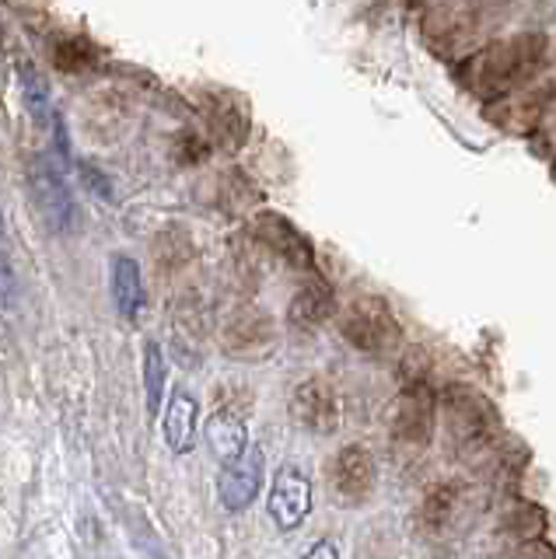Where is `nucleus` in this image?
<instances>
[{
    "instance_id": "obj_6",
    "label": "nucleus",
    "mask_w": 556,
    "mask_h": 559,
    "mask_svg": "<svg viewBox=\"0 0 556 559\" xmlns=\"http://www.w3.org/2000/svg\"><path fill=\"white\" fill-rule=\"evenodd\" d=\"M469 507V489L459 479L434 483L416 503V528L424 538H448L456 528H462Z\"/></svg>"
},
{
    "instance_id": "obj_12",
    "label": "nucleus",
    "mask_w": 556,
    "mask_h": 559,
    "mask_svg": "<svg viewBox=\"0 0 556 559\" xmlns=\"http://www.w3.org/2000/svg\"><path fill=\"white\" fill-rule=\"evenodd\" d=\"M162 433H165V444L176 451V454H189L197 448V437H200V406L193 395L176 392L168 399L165 416H162Z\"/></svg>"
},
{
    "instance_id": "obj_3",
    "label": "nucleus",
    "mask_w": 556,
    "mask_h": 559,
    "mask_svg": "<svg viewBox=\"0 0 556 559\" xmlns=\"http://www.w3.org/2000/svg\"><path fill=\"white\" fill-rule=\"evenodd\" d=\"M340 329L343 340L368 357H392L406 343L403 322L395 319L392 305L378 294H364L346 305L340 314Z\"/></svg>"
},
{
    "instance_id": "obj_14",
    "label": "nucleus",
    "mask_w": 556,
    "mask_h": 559,
    "mask_svg": "<svg viewBox=\"0 0 556 559\" xmlns=\"http://www.w3.org/2000/svg\"><path fill=\"white\" fill-rule=\"evenodd\" d=\"M203 441H206V448H211L214 459L224 465V462L238 459V454L249 448V427H246V419H241L238 413L217 409V413L206 416Z\"/></svg>"
},
{
    "instance_id": "obj_10",
    "label": "nucleus",
    "mask_w": 556,
    "mask_h": 559,
    "mask_svg": "<svg viewBox=\"0 0 556 559\" xmlns=\"http://www.w3.org/2000/svg\"><path fill=\"white\" fill-rule=\"evenodd\" d=\"M546 98H553V84L549 92L539 84H521L514 92L500 95V98H490V119H497L500 127H508L514 133H529L539 119L546 112Z\"/></svg>"
},
{
    "instance_id": "obj_7",
    "label": "nucleus",
    "mask_w": 556,
    "mask_h": 559,
    "mask_svg": "<svg viewBox=\"0 0 556 559\" xmlns=\"http://www.w3.org/2000/svg\"><path fill=\"white\" fill-rule=\"evenodd\" d=\"M267 483V459H263V448L249 444L238 459L224 462L221 476H217V500L224 511H246L252 507V500L259 497V489Z\"/></svg>"
},
{
    "instance_id": "obj_5",
    "label": "nucleus",
    "mask_w": 556,
    "mask_h": 559,
    "mask_svg": "<svg viewBox=\"0 0 556 559\" xmlns=\"http://www.w3.org/2000/svg\"><path fill=\"white\" fill-rule=\"evenodd\" d=\"M329 486H333L336 500L346 507L368 503L378 489V465L371 459V451L360 444L340 448L333 454V462H329Z\"/></svg>"
},
{
    "instance_id": "obj_1",
    "label": "nucleus",
    "mask_w": 556,
    "mask_h": 559,
    "mask_svg": "<svg viewBox=\"0 0 556 559\" xmlns=\"http://www.w3.org/2000/svg\"><path fill=\"white\" fill-rule=\"evenodd\" d=\"M546 35H511V39L490 43L486 49L473 52V57H465V63L459 67V78L469 92L483 98H500L514 92V87L535 81L539 70L546 67Z\"/></svg>"
},
{
    "instance_id": "obj_13",
    "label": "nucleus",
    "mask_w": 556,
    "mask_h": 559,
    "mask_svg": "<svg viewBox=\"0 0 556 559\" xmlns=\"http://www.w3.org/2000/svg\"><path fill=\"white\" fill-rule=\"evenodd\" d=\"M109 290H113V308L123 314L127 322H133L141 314L147 294H144V276L137 259L130 255H113L109 262Z\"/></svg>"
},
{
    "instance_id": "obj_8",
    "label": "nucleus",
    "mask_w": 556,
    "mask_h": 559,
    "mask_svg": "<svg viewBox=\"0 0 556 559\" xmlns=\"http://www.w3.org/2000/svg\"><path fill=\"white\" fill-rule=\"evenodd\" d=\"M267 511L273 518V524L281 532H294L301 528L311 514V479L305 476V468L298 465H281L276 476L270 483V500Z\"/></svg>"
},
{
    "instance_id": "obj_17",
    "label": "nucleus",
    "mask_w": 556,
    "mask_h": 559,
    "mask_svg": "<svg viewBox=\"0 0 556 559\" xmlns=\"http://www.w3.org/2000/svg\"><path fill=\"white\" fill-rule=\"evenodd\" d=\"M165 381H168V364L158 343H147L144 346V402H147V413L154 416L162 409V399H165Z\"/></svg>"
},
{
    "instance_id": "obj_15",
    "label": "nucleus",
    "mask_w": 556,
    "mask_h": 559,
    "mask_svg": "<svg viewBox=\"0 0 556 559\" xmlns=\"http://www.w3.org/2000/svg\"><path fill=\"white\" fill-rule=\"evenodd\" d=\"M336 311V301H333V290H329L322 280H311V284L294 297L291 305V322L298 329H319L329 314Z\"/></svg>"
},
{
    "instance_id": "obj_16",
    "label": "nucleus",
    "mask_w": 556,
    "mask_h": 559,
    "mask_svg": "<svg viewBox=\"0 0 556 559\" xmlns=\"http://www.w3.org/2000/svg\"><path fill=\"white\" fill-rule=\"evenodd\" d=\"M19 84H22V102H25L32 122H39V127H49L57 109H54V98H49L46 78L32 63H22L19 67Z\"/></svg>"
},
{
    "instance_id": "obj_20",
    "label": "nucleus",
    "mask_w": 556,
    "mask_h": 559,
    "mask_svg": "<svg viewBox=\"0 0 556 559\" xmlns=\"http://www.w3.org/2000/svg\"><path fill=\"white\" fill-rule=\"evenodd\" d=\"M308 556H311V559H316V556H329V559H336V556H340V546H336V542L322 538V542H316V546L308 549Z\"/></svg>"
},
{
    "instance_id": "obj_11",
    "label": "nucleus",
    "mask_w": 556,
    "mask_h": 559,
    "mask_svg": "<svg viewBox=\"0 0 556 559\" xmlns=\"http://www.w3.org/2000/svg\"><path fill=\"white\" fill-rule=\"evenodd\" d=\"M256 235L263 238L276 255H284L291 266L298 270H316V252H311L308 238L281 214H259L256 217Z\"/></svg>"
},
{
    "instance_id": "obj_4",
    "label": "nucleus",
    "mask_w": 556,
    "mask_h": 559,
    "mask_svg": "<svg viewBox=\"0 0 556 559\" xmlns=\"http://www.w3.org/2000/svg\"><path fill=\"white\" fill-rule=\"evenodd\" d=\"M28 197L36 214L54 235H67L74 227L78 206H74V192L67 186V168L57 162V154H39L36 162L28 165Z\"/></svg>"
},
{
    "instance_id": "obj_18",
    "label": "nucleus",
    "mask_w": 556,
    "mask_h": 559,
    "mask_svg": "<svg viewBox=\"0 0 556 559\" xmlns=\"http://www.w3.org/2000/svg\"><path fill=\"white\" fill-rule=\"evenodd\" d=\"M14 308H19V280H14L8 224H4V210H0V314H11Z\"/></svg>"
},
{
    "instance_id": "obj_19",
    "label": "nucleus",
    "mask_w": 556,
    "mask_h": 559,
    "mask_svg": "<svg viewBox=\"0 0 556 559\" xmlns=\"http://www.w3.org/2000/svg\"><path fill=\"white\" fill-rule=\"evenodd\" d=\"M84 182H88V189L95 186V189L102 192V200H113V189H109L106 179H102V171H98V168H84Z\"/></svg>"
},
{
    "instance_id": "obj_9",
    "label": "nucleus",
    "mask_w": 556,
    "mask_h": 559,
    "mask_svg": "<svg viewBox=\"0 0 556 559\" xmlns=\"http://www.w3.org/2000/svg\"><path fill=\"white\" fill-rule=\"evenodd\" d=\"M291 416L294 424L308 433H336L340 430V419H343V406H340V395L329 381L322 378H311L305 384H298L291 395Z\"/></svg>"
},
{
    "instance_id": "obj_2",
    "label": "nucleus",
    "mask_w": 556,
    "mask_h": 559,
    "mask_svg": "<svg viewBox=\"0 0 556 559\" xmlns=\"http://www.w3.org/2000/svg\"><path fill=\"white\" fill-rule=\"evenodd\" d=\"M438 424L445 430L448 448L459 459L476 462L483 454H494L500 437V413L490 399H486L473 384H448L438 392Z\"/></svg>"
}]
</instances>
